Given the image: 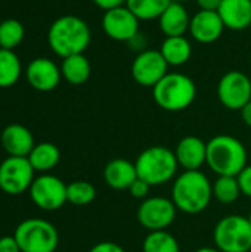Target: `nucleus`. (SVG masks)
Returning <instances> with one entry per match:
<instances>
[{"label":"nucleus","mask_w":251,"mask_h":252,"mask_svg":"<svg viewBox=\"0 0 251 252\" xmlns=\"http://www.w3.org/2000/svg\"><path fill=\"white\" fill-rule=\"evenodd\" d=\"M172 0H127L126 6L139 21L158 19Z\"/></svg>","instance_id":"27"},{"label":"nucleus","mask_w":251,"mask_h":252,"mask_svg":"<svg viewBox=\"0 0 251 252\" xmlns=\"http://www.w3.org/2000/svg\"><path fill=\"white\" fill-rule=\"evenodd\" d=\"M219 102L231 111H241L251 100V80L246 72L228 71L217 84Z\"/></svg>","instance_id":"10"},{"label":"nucleus","mask_w":251,"mask_h":252,"mask_svg":"<svg viewBox=\"0 0 251 252\" xmlns=\"http://www.w3.org/2000/svg\"><path fill=\"white\" fill-rule=\"evenodd\" d=\"M127 0H93V3L104 9L105 12L107 10H111V9H115V7H120V6H124Z\"/></svg>","instance_id":"34"},{"label":"nucleus","mask_w":251,"mask_h":252,"mask_svg":"<svg viewBox=\"0 0 251 252\" xmlns=\"http://www.w3.org/2000/svg\"><path fill=\"white\" fill-rule=\"evenodd\" d=\"M27 158L30 164L33 165L34 171L44 174L58 165L61 159V152L56 145L50 142H43V143L36 145Z\"/></svg>","instance_id":"23"},{"label":"nucleus","mask_w":251,"mask_h":252,"mask_svg":"<svg viewBox=\"0 0 251 252\" xmlns=\"http://www.w3.org/2000/svg\"><path fill=\"white\" fill-rule=\"evenodd\" d=\"M247 158L246 145L231 134H217L207 142L206 165L216 176L237 177L247 165Z\"/></svg>","instance_id":"3"},{"label":"nucleus","mask_w":251,"mask_h":252,"mask_svg":"<svg viewBox=\"0 0 251 252\" xmlns=\"http://www.w3.org/2000/svg\"><path fill=\"white\" fill-rule=\"evenodd\" d=\"M21 252H55L59 244L56 227L43 219H28L13 233Z\"/></svg>","instance_id":"7"},{"label":"nucleus","mask_w":251,"mask_h":252,"mask_svg":"<svg viewBox=\"0 0 251 252\" xmlns=\"http://www.w3.org/2000/svg\"><path fill=\"white\" fill-rule=\"evenodd\" d=\"M247 219H249V221H250V223H251V211H250V214L247 216Z\"/></svg>","instance_id":"39"},{"label":"nucleus","mask_w":251,"mask_h":252,"mask_svg":"<svg viewBox=\"0 0 251 252\" xmlns=\"http://www.w3.org/2000/svg\"><path fill=\"white\" fill-rule=\"evenodd\" d=\"M178 208L172 198L166 196H148L141 201L136 219L139 224L148 232L167 230L176 220Z\"/></svg>","instance_id":"8"},{"label":"nucleus","mask_w":251,"mask_h":252,"mask_svg":"<svg viewBox=\"0 0 251 252\" xmlns=\"http://www.w3.org/2000/svg\"><path fill=\"white\" fill-rule=\"evenodd\" d=\"M175 155L183 171L201 170L207 161V142L198 136H185L178 142Z\"/></svg>","instance_id":"15"},{"label":"nucleus","mask_w":251,"mask_h":252,"mask_svg":"<svg viewBox=\"0 0 251 252\" xmlns=\"http://www.w3.org/2000/svg\"><path fill=\"white\" fill-rule=\"evenodd\" d=\"M0 140L3 149L9 154V157L27 158L36 146L33 133L21 124H10L4 127Z\"/></svg>","instance_id":"17"},{"label":"nucleus","mask_w":251,"mask_h":252,"mask_svg":"<svg viewBox=\"0 0 251 252\" xmlns=\"http://www.w3.org/2000/svg\"><path fill=\"white\" fill-rule=\"evenodd\" d=\"M240 112H241V118H243L244 124L251 128V100L243 108V109H241V111H240Z\"/></svg>","instance_id":"36"},{"label":"nucleus","mask_w":251,"mask_h":252,"mask_svg":"<svg viewBox=\"0 0 251 252\" xmlns=\"http://www.w3.org/2000/svg\"><path fill=\"white\" fill-rule=\"evenodd\" d=\"M160 30L166 37L185 35L189 31L191 16L183 3L170 1L166 10L158 18Z\"/></svg>","instance_id":"20"},{"label":"nucleus","mask_w":251,"mask_h":252,"mask_svg":"<svg viewBox=\"0 0 251 252\" xmlns=\"http://www.w3.org/2000/svg\"><path fill=\"white\" fill-rule=\"evenodd\" d=\"M172 1H178V3H186V1H191V0H172Z\"/></svg>","instance_id":"38"},{"label":"nucleus","mask_w":251,"mask_h":252,"mask_svg":"<svg viewBox=\"0 0 251 252\" xmlns=\"http://www.w3.org/2000/svg\"><path fill=\"white\" fill-rule=\"evenodd\" d=\"M135 167L138 171V177L152 188L163 186L175 180L179 170L175 151L161 145L143 149L138 155Z\"/></svg>","instance_id":"4"},{"label":"nucleus","mask_w":251,"mask_h":252,"mask_svg":"<svg viewBox=\"0 0 251 252\" xmlns=\"http://www.w3.org/2000/svg\"><path fill=\"white\" fill-rule=\"evenodd\" d=\"M213 242L220 252H250L251 223L246 216L222 217L213 229Z\"/></svg>","instance_id":"6"},{"label":"nucleus","mask_w":251,"mask_h":252,"mask_svg":"<svg viewBox=\"0 0 251 252\" xmlns=\"http://www.w3.org/2000/svg\"><path fill=\"white\" fill-rule=\"evenodd\" d=\"M102 30L109 38L129 43L139 34V19L124 4L104 13Z\"/></svg>","instance_id":"13"},{"label":"nucleus","mask_w":251,"mask_h":252,"mask_svg":"<svg viewBox=\"0 0 251 252\" xmlns=\"http://www.w3.org/2000/svg\"><path fill=\"white\" fill-rule=\"evenodd\" d=\"M31 201L44 211L59 210L68 202L67 199V185L56 176L41 174L34 179L30 188Z\"/></svg>","instance_id":"11"},{"label":"nucleus","mask_w":251,"mask_h":252,"mask_svg":"<svg viewBox=\"0 0 251 252\" xmlns=\"http://www.w3.org/2000/svg\"><path fill=\"white\" fill-rule=\"evenodd\" d=\"M24 35V25L18 19L7 18L0 22V49L13 50L22 43Z\"/></svg>","instance_id":"28"},{"label":"nucleus","mask_w":251,"mask_h":252,"mask_svg":"<svg viewBox=\"0 0 251 252\" xmlns=\"http://www.w3.org/2000/svg\"><path fill=\"white\" fill-rule=\"evenodd\" d=\"M197 96V86L191 77L182 72H169L154 87L155 103L169 112H180L189 108Z\"/></svg>","instance_id":"5"},{"label":"nucleus","mask_w":251,"mask_h":252,"mask_svg":"<svg viewBox=\"0 0 251 252\" xmlns=\"http://www.w3.org/2000/svg\"><path fill=\"white\" fill-rule=\"evenodd\" d=\"M170 198L178 211L189 216L200 214L213 199V182L201 170L182 171L173 180Z\"/></svg>","instance_id":"1"},{"label":"nucleus","mask_w":251,"mask_h":252,"mask_svg":"<svg viewBox=\"0 0 251 252\" xmlns=\"http://www.w3.org/2000/svg\"><path fill=\"white\" fill-rule=\"evenodd\" d=\"M142 252H180V245L169 230L148 232L142 242Z\"/></svg>","instance_id":"25"},{"label":"nucleus","mask_w":251,"mask_h":252,"mask_svg":"<svg viewBox=\"0 0 251 252\" xmlns=\"http://www.w3.org/2000/svg\"><path fill=\"white\" fill-rule=\"evenodd\" d=\"M25 78L37 92H52L58 87L62 74L61 68L47 58H36L27 65Z\"/></svg>","instance_id":"14"},{"label":"nucleus","mask_w":251,"mask_h":252,"mask_svg":"<svg viewBox=\"0 0 251 252\" xmlns=\"http://www.w3.org/2000/svg\"><path fill=\"white\" fill-rule=\"evenodd\" d=\"M241 196V189L237 177L234 176H217L213 182V198L222 205H231Z\"/></svg>","instance_id":"26"},{"label":"nucleus","mask_w":251,"mask_h":252,"mask_svg":"<svg viewBox=\"0 0 251 252\" xmlns=\"http://www.w3.org/2000/svg\"><path fill=\"white\" fill-rule=\"evenodd\" d=\"M136 179L135 162L126 158H114L104 168V182L114 190H129Z\"/></svg>","instance_id":"18"},{"label":"nucleus","mask_w":251,"mask_h":252,"mask_svg":"<svg viewBox=\"0 0 251 252\" xmlns=\"http://www.w3.org/2000/svg\"><path fill=\"white\" fill-rule=\"evenodd\" d=\"M237 180L241 189V195L251 199V164L244 167V170L237 176Z\"/></svg>","instance_id":"31"},{"label":"nucleus","mask_w":251,"mask_h":252,"mask_svg":"<svg viewBox=\"0 0 251 252\" xmlns=\"http://www.w3.org/2000/svg\"><path fill=\"white\" fill-rule=\"evenodd\" d=\"M90 72H92L90 62L83 53L64 58L62 61V65H61L62 78L72 86L84 84L89 80Z\"/></svg>","instance_id":"22"},{"label":"nucleus","mask_w":251,"mask_h":252,"mask_svg":"<svg viewBox=\"0 0 251 252\" xmlns=\"http://www.w3.org/2000/svg\"><path fill=\"white\" fill-rule=\"evenodd\" d=\"M0 252H21V248L15 236H1L0 238Z\"/></svg>","instance_id":"33"},{"label":"nucleus","mask_w":251,"mask_h":252,"mask_svg":"<svg viewBox=\"0 0 251 252\" xmlns=\"http://www.w3.org/2000/svg\"><path fill=\"white\" fill-rule=\"evenodd\" d=\"M200 10H210V12H217L223 0H195Z\"/></svg>","instance_id":"35"},{"label":"nucleus","mask_w":251,"mask_h":252,"mask_svg":"<svg viewBox=\"0 0 251 252\" xmlns=\"http://www.w3.org/2000/svg\"><path fill=\"white\" fill-rule=\"evenodd\" d=\"M160 53L169 66H182L191 59L192 46L185 35L166 37L161 43Z\"/></svg>","instance_id":"21"},{"label":"nucleus","mask_w":251,"mask_h":252,"mask_svg":"<svg viewBox=\"0 0 251 252\" xmlns=\"http://www.w3.org/2000/svg\"><path fill=\"white\" fill-rule=\"evenodd\" d=\"M130 72L133 80L143 87H154L164 75L169 74V65L160 50L146 49L136 55Z\"/></svg>","instance_id":"12"},{"label":"nucleus","mask_w":251,"mask_h":252,"mask_svg":"<svg viewBox=\"0 0 251 252\" xmlns=\"http://www.w3.org/2000/svg\"><path fill=\"white\" fill-rule=\"evenodd\" d=\"M22 72L21 61L13 50L0 49V89L16 84Z\"/></svg>","instance_id":"24"},{"label":"nucleus","mask_w":251,"mask_h":252,"mask_svg":"<svg viewBox=\"0 0 251 252\" xmlns=\"http://www.w3.org/2000/svg\"><path fill=\"white\" fill-rule=\"evenodd\" d=\"M225 25L217 12L210 10H198L189 24L191 37L203 44H210L219 40L223 34Z\"/></svg>","instance_id":"16"},{"label":"nucleus","mask_w":251,"mask_h":252,"mask_svg":"<svg viewBox=\"0 0 251 252\" xmlns=\"http://www.w3.org/2000/svg\"><path fill=\"white\" fill-rule=\"evenodd\" d=\"M96 188L86 180H75L67 185V199L75 207H84L95 201Z\"/></svg>","instance_id":"29"},{"label":"nucleus","mask_w":251,"mask_h":252,"mask_svg":"<svg viewBox=\"0 0 251 252\" xmlns=\"http://www.w3.org/2000/svg\"><path fill=\"white\" fill-rule=\"evenodd\" d=\"M217 13L225 28L243 31L251 25V0H223Z\"/></svg>","instance_id":"19"},{"label":"nucleus","mask_w":251,"mask_h":252,"mask_svg":"<svg viewBox=\"0 0 251 252\" xmlns=\"http://www.w3.org/2000/svg\"><path fill=\"white\" fill-rule=\"evenodd\" d=\"M89 252H127L121 245L112 242V241H101L95 244Z\"/></svg>","instance_id":"32"},{"label":"nucleus","mask_w":251,"mask_h":252,"mask_svg":"<svg viewBox=\"0 0 251 252\" xmlns=\"http://www.w3.org/2000/svg\"><path fill=\"white\" fill-rule=\"evenodd\" d=\"M92 32L87 22L75 15H64L55 19L47 31V43L52 52L61 58L83 53L90 44Z\"/></svg>","instance_id":"2"},{"label":"nucleus","mask_w":251,"mask_h":252,"mask_svg":"<svg viewBox=\"0 0 251 252\" xmlns=\"http://www.w3.org/2000/svg\"><path fill=\"white\" fill-rule=\"evenodd\" d=\"M194 252H220L216 247H201L198 250H195Z\"/></svg>","instance_id":"37"},{"label":"nucleus","mask_w":251,"mask_h":252,"mask_svg":"<svg viewBox=\"0 0 251 252\" xmlns=\"http://www.w3.org/2000/svg\"><path fill=\"white\" fill-rule=\"evenodd\" d=\"M152 186H149L146 182H143L142 179H136L132 186L129 188V193L135 198V199H139V201H143L149 196V190H151Z\"/></svg>","instance_id":"30"},{"label":"nucleus","mask_w":251,"mask_h":252,"mask_svg":"<svg viewBox=\"0 0 251 252\" xmlns=\"http://www.w3.org/2000/svg\"><path fill=\"white\" fill-rule=\"evenodd\" d=\"M34 168L28 158L9 157L0 164V189L7 195H21L34 182Z\"/></svg>","instance_id":"9"}]
</instances>
